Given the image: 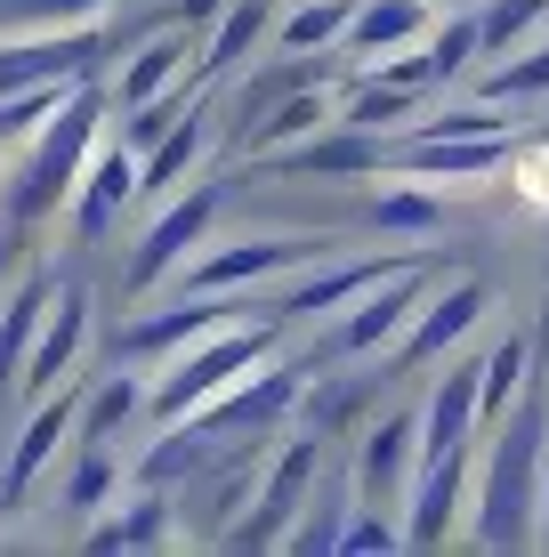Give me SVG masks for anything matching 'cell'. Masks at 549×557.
Wrapping results in <instances>:
<instances>
[{
    "instance_id": "obj_1",
    "label": "cell",
    "mask_w": 549,
    "mask_h": 557,
    "mask_svg": "<svg viewBox=\"0 0 549 557\" xmlns=\"http://www.w3.org/2000/svg\"><path fill=\"white\" fill-rule=\"evenodd\" d=\"M98 146H105V89L82 73V82L65 89V106H57L49 122L25 138V153H16V170H9V186H0L9 226H49L57 210H73V195H82L89 153H98Z\"/></svg>"
},
{
    "instance_id": "obj_2",
    "label": "cell",
    "mask_w": 549,
    "mask_h": 557,
    "mask_svg": "<svg viewBox=\"0 0 549 557\" xmlns=\"http://www.w3.org/2000/svg\"><path fill=\"white\" fill-rule=\"evenodd\" d=\"M541 469H549V420L525 388V405L501 420L494 453H485V485H477V542L485 549H525L541 542Z\"/></svg>"
},
{
    "instance_id": "obj_3",
    "label": "cell",
    "mask_w": 549,
    "mask_h": 557,
    "mask_svg": "<svg viewBox=\"0 0 549 557\" xmlns=\"http://www.w3.org/2000/svg\"><path fill=\"white\" fill-rule=\"evenodd\" d=\"M259 356H267V332H259V323H235V315H226L219 332L186 339V348L162 363V380L146 388V412H154L162 429H178V420H195L202 405H211V396L235 388V380L251 372Z\"/></svg>"
},
{
    "instance_id": "obj_4",
    "label": "cell",
    "mask_w": 549,
    "mask_h": 557,
    "mask_svg": "<svg viewBox=\"0 0 549 557\" xmlns=\"http://www.w3.org/2000/svg\"><path fill=\"white\" fill-rule=\"evenodd\" d=\"M428 292H437V267L428 259H404L396 275H380L364 299H348V315L332 323V339H324V356H396V339L421 323V307Z\"/></svg>"
},
{
    "instance_id": "obj_5",
    "label": "cell",
    "mask_w": 549,
    "mask_h": 557,
    "mask_svg": "<svg viewBox=\"0 0 549 557\" xmlns=\"http://www.w3.org/2000/svg\"><path fill=\"white\" fill-rule=\"evenodd\" d=\"M315 469H324V436L308 429V436H291V445H283L267 469H259L251 517H242L226 542H235V549H283V542H291V517L315 502Z\"/></svg>"
},
{
    "instance_id": "obj_6",
    "label": "cell",
    "mask_w": 549,
    "mask_h": 557,
    "mask_svg": "<svg viewBox=\"0 0 549 557\" xmlns=\"http://www.w3.org/2000/svg\"><path fill=\"white\" fill-rule=\"evenodd\" d=\"M315 259H324V235H242V243H219V251L186 259L178 292L186 299H226V292H242V283L291 275V267H315Z\"/></svg>"
},
{
    "instance_id": "obj_7",
    "label": "cell",
    "mask_w": 549,
    "mask_h": 557,
    "mask_svg": "<svg viewBox=\"0 0 549 557\" xmlns=\"http://www.w3.org/2000/svg\"><path fill=\"white\" fill-rule=\"evenodd\" d=\"M421 412H380L364 436H355V502L364 509H404L412 502V476H421Z\"/></svg>"
},
{
    "instance_id": "obj_8",
    "label": "cell",
    "mask_w": 549,
    "mask_h": 557,
    "mask_svg": "<svg viewBox=\"0 0 549 557\" xmlns=\"http://www.w3.org/2000/svg\"><path fill=\"white\" fill-rule=\"evenodd\" d=\"M82 405H89V388L82 380H65V388H49V396H33V420L16 429V453H9V476H0V502H33V485L49 476V460L82 436Z\"/></svg>"
},
{
    "instance_id": "obj_9",
    "label": "cell",
    "mask_w": 549,
    "mask_h": 557,
    "mask_svg": "<svg viewBox=\"0 0 549 557\" xmlns=\"http://www.w3.org/2000/svg\"><path fill=\"white\" fill-rule=\"evenodd\" d=\"M211 219H219V186H178L170 195V210L154 226H146V243L129 251V292H154V283H170L186 259H195V243L211 235Z\"/></svg>"
},
{
    "instance_id": "obj_10",
    "label": "cell",
    "mask_w": 549,
    "mask_h": 557,
    "mask_svg": "<svg viewBox=\"0 0 549 557\" xmlns=\"http://www.w3.org/2000/svg\"><path fill=\"white\" fill-rule=\"evenodd\" d=\"M283 412H299V372H291V363H267V372H242L226 396H211V405L195 412V429L219 436V445H235L242 429L259 436V429H275Z\"/></svg>"
},
{
    "instance_id": "obj_11",
    "label": "cell",
    "mask_w": 549,
    "mask_h": 557,
    "mask_svg": "<svg viewBox=\"0 0 549 557\" xmlns=\"http://www.w3.org/2000/svg\"><path fill=\"white\" fill-rule=\"evenodd\" d=\"M146 195V153L129 146V138H113L89 153V178H82V195H73V235L82 243H105L113 235V219H122L129 202Z\"/></svg>"
},
{
    "instance_id": "obj_12",
    "label": "cell",
    "mask_w": 549,
    "mask_h": 557,
    "mask_svg": "<svg viewBox=\"0 0 549 557\" xmlns=\"http://www.w3.org/2000/svg\"><path fill=\"white\" fill-rule=\"evenodd\" d=\"M380 162H388L380 129H355L348 113H339L332 129H315V138L267 153V170H283V178H324V186H339V178H372Z\"/></svg>"
},
{
    "instance_id": "obj_13",
    "label": "cell",
    "mask_w": 549,
    "mask_h": 557,
    "mask_svg": "<svg viewBox=\"0 0 549 557\" xmlns=\"http://www.w3.org/2000/svg\"><path fill=\"white\" fill-rule=\"evenodd\" d=\"M98 57H105L98 25H65V33L9 41L0 49V98H9V89H33V82H82V73H98Z\"/></svg>"
},
{
    "instance_id": "obj_14",
    "label": "cell",
    "mask_w": 549,
    "mask_h": 557,
    "mask_svg": "<svg viewBox=\"0 0 549 557\" xmlns=\"http://www.w3.org/2000/svg\"><path fill=\"white\" fill-rule=\"evenodd\" d=\"M461 485H469V445H437L421 453V476H412V517H404V549H437L452 542V517H461Z\"/></svg>"
},
{
    "instance_id": "obj_15",
    "label": "cell",
    "mask_w": 549,
    "mask_h": 557,
    "mask_svg": "<svg viewBox=\"0 0 549 557\" xmlns=\"http://www.w3.org/2000/svg\"><path fill=\"white\" fill-rule=\"evenodd\" d=\"M428 33H437V0H355L348 16V41H339V57H355V65H380V57H404L421 49Z\"/></svg>"
},
{
    "instance_id": "obj_16",
    "label": "cell",
    "mask_w": 549,
    "mask_h": 557,
    "mask_svg": "<svg viewBox=\"0 0 549 557\" xmlns=\"http://www.w3.org/2000/svg\"><path fill=\"white\" fill-rule=\"evenodd\" d=\"M82 348H89V292H82V283H65V292L49 299V315H41V339H33V356H25L16 396H49L57 380L82 363Z\"/></svg>"
},
{
    "instance_id": "obj_17",
    "label": "cell",
    "mask_w": 549,
    "mask_h": 557,
    "mask_svg": "<svg viewBox=\"0 0 549 557\" xmlns=\"http://www.w3.org/2000/svg\"><path fill=\"white\" fill-rule=\"evenodd\" d=\"M485 307H494V292H485L477 275H461V283H445V292H428L421 323H412V332L396 339V363H404V372H412V363H437V356L452 348V339H461L469 323L485 315Z\"/></svg>"
},
{
    "instance_id": "obj_18",
    "label": "cell",
    "mask_w": 549,
    "mask_h": 557,
    "mask_svg": "<svg viewBox=\"0 0 549 557\" xmlns=\"http://www.w3.org/2000/svg\"><path fill=\"white\" fill-rule=\"evenodd\" d=\"M186 65H202V49L186 41V33H154V41H138L122 57V73H113V106H154V98H170V89L186 82Z\"/></svg>"
},
{
    "instance_id": "obj_19",
    "label": "cell",
    "mask_w": 549,
    "mask_h": 557,
    "mask_svg": "<svg viewBox=\"0 0 549 557\" xmlns=\"http://www.w3.org/2000/svg\"><path fill=\"white\" fill-rule=\"evenodd\" d=\"M477 420H485V356L477 363H445V380L428 388V405H421L428 453H437V445H469Z\"/></svg>"
},
{
    "instance_id": "obj_20",
    "label": "cell",
    "mask_w": 549,
    "mask_h": 557,
    "mask_svg": "<svg viewBox=\"0 0 549 557\" xmlns=\"http://www.w3.org/2000/svg\"><path fill=\"white\" fill-rule=\"evenodd\" d=\"M509 153H517V129H501V138H404L396 170L404 178H485Z\"/></svg>"
},
{
    "instance_id": "obj_21",
    "label": "cell",
    "mask_w": 549,
    "mask_h": 557,
    "mask_svg": "<svg viewBox=\"0 0 549 557\" xmlns=\"http://www.w3.org/2000/svg\"><path fill=\"white\" fill-rule=\"evenodd\" d=\"M404 259H348V267H324V275H308L299 292L275 299V323H315V315H339L348 299H364L380 275H396Z\"/></svg>"
},
{
    "instance_id": "obj_22",
    "label": "cell",
    "mask_w": 549,
    "mask_h": 557,
    "mask_svg": "<svg viewBox=\"0 0 549 557\" xmlns=\"http://www.w3.org/2000/svg\"><path fill=\"white\" fill-rule=\"evenodd\" d=\"M170 542H178V502H170L154 476H146V485L129 493L98 533H89V549H170Z\"/></svg>"
},
{
    "instance_id": "obj_23",
    "label": "cell",
    "mask_w": 549,
    "mask_h": 557,
    "mask_svg": "<svg viewBox=\"0 0 549 557\" xmlns=\"http://www.w3.org/2000/svg\"><path fill=\"white\" fill-rule=\"evenodd\" d=\"M332 122H339V98H332L324 82H299L291 98H275V113H267V122H259V129H251L242 146H251L259 162H267V153L299 146V138H315V129H332Z\"/></svg>"
},
{
    "instance_id": "obj_24",
    "label": "cell",
    "mask_w": 549,
    "mask_h": 557,
    "mask_svg": "<svg viewBox=\"0 0 549 557\" xmlns=\"http://www.w3.org/2000/svg\"><path fill=\"white\" fill-rule=\"evenodd\" d=\"M259 41H275V0H226L219 25H211V41H202V65L195 73H202V82H219V73H235Z\"/></svg>"
},
{
    "instance_id": "obj_25",
    "label": "cell",
    "mask_w": 549,
    "mask_h": 557,
    "mask_svg": "<svg viewBox=\"0 0 549 557\" xmlns=\"http://www.w3.org/2000/svg\"><path fill=\"white\" fill-rule=\"evenodd\" d=\"M41 315H49V275H25L9 299H0V396H16L25 380V356L41 339Z\"/></svg>"
},
{
    "instance_id": "obj_26",
    "label": "cell",
    "mask_w": 549,
    "mask_h": 557,
    "mask_svg": "<svg viewBox=\"0 0 549 557\" xmlns=\"http://www.w3.org/2000/svg\"><path fill=\"white\" fill-rule=\"evenodd\" d=\"M226 315H235L226 299H186V307H170V315H146V323H129V332H122V356H178L186 339L219 332Z\"/></svg>"
},
{
    "instance_id": "obj_27",
    "label": "cell",
    "mask_w": 549,
    "mask_h": 557,
    "mask_svg": "<svg viewBox=\"0 0 549 557\" xmlns=\"http://www.w3.org/2000/svg\"><path fill=\"white\" fill-rule=\"evenodd\" d=\"M57 502H65L73 517L122 502V453L98 445V436H73V469H65V485H57Z\"/></svg>"
},
{
    "instance_id": "obj_28",
    "label": "cell",
    "mask_w": 549,
    "mask_h": 557,
    "mask_svg": "<svg viewBox=\"0 0 549 557\" xmlns=\"http://www.w3.org/2000/svg\"><path fill=\"white\" fill-rule=\"evenodd\" d=\"M202 146H211V122H202V113H186L170 138H154V146H146V195H178V186L195 178Z\"/></svg>"
},
{
    "instance_id": "obj_29",
    "label": "cell",
    "mask_w": 549,
    "mask_h": 557,
    "mask_svg": "<svg viewBox=\"0 0 549 557\" xmlns=\"http://www.w3.org/2000/svg\"><path fill=\"white\" fill-rule=\"evenodd\" d=\"M525 380H534V339L525 332H509L485 348V420H509L525 405Z\"/></svg>"
},
{
    "instance_id": "obj_30",
    "label": "cell",
    "mask_w": 549,
    "mask_h": 557,
    "mask_svg": "<svg viewBox=\"0 0 549 557\" xmlns=\"http://www.w3.org/2000/svg\"><path fill=\"white\" fill-rule=\"evenodd\" d=\"M348 0H308V9H291V16H275V49L283 57H315V49H339L348 41Z\"/></svg>"
},
{
    "instance_id": "obj_31",
    "label": "cell",
    "mask_w": 549,
    "mask_h": 557,
    "mask_svg": "<svg viewBox=\"0 0 549 557\" xmlns=\"http://www.w3.org/2000/svg\"><path fill=\"white\" fill-rule=\"evenodd\" d=\"M138 412H146V388H138V372H113V380H98V388H89V405H82V436L113 445V436H122Z\"/></svg>"
},
{
    "instance_id": "obj_32",
    "label": "cell",
    "mask_w": 549,
    "mask_h": 557,
    "mask_svg": "<svg viewBox=\"0 0 549 557\" xmlns=\"http://www.w3.org/2000/svg\"><path fill=\"white\" fill-rule=\"evenodd\" d=\"M477 25H485V57H509V49H525L534 25H549V0H485Z\"/></svg>"
},
{
    "instance_id": "obj_33",
    "label": "cell",
    "mask_w": 549,
    "mask_h": 557,
    "mask_svg": "<svg viewBox=\"0 0 549 557\" xmlns=\"http://www.w3.org/2000/svg\"><path fill=\"white\" fill-rule=\"evenodd\" d=\"M485 98H494V106H534V98H549V41H525V57H509L494 82H485Z\"/></svg>"
},
{
    "instance_id": "obj_34",
    "label": "cell",
    "mask_w": 549,
    "mask_h": 557,
    "mask_svg": "<svg viewBox=\"0 0 549 557\" xmlns=\"http://www.w3.org/2000/svg\"><path fill=\"white\" fill-rule=\"evenodd\" d=\"M65 89H73V82H33V89H9V98H0V146L33 138V129H41L49 113L65 106Z\"/></svg>"
},
{
    "instance_id": "obj_35",
    "label": "cell",
    "mask_w": 549,
    "mask_h": 557,
    "mask_svg": "<svg viewBox=\"0 0 549 557\" xmlns=\"http://www.w3.org/2000/svg\"><path fill=\"white\" fill-rule=\"evenodd\" d=\"M517 122V113H509ZM501 106L494 98H477V106H452V113H428V122H412V138H501Z\"/></svg>"
},
{
    "instance_id": "obj_36",
    "label": "cell",
    "mask_w": 549,
    "mask_h": 557,
    "mask_svg": "<svg viewBox=\"0 0 549 557\" xmlns=\"http://www.w3.org/2000/svg\"><path fill=\"white\" fill-rule=\"evenodd\" d=\"M412 98H421V89H404V82H364L348 98V122L355 129H396V122H412Z\"/></svg>"
},
{
    "instance_id": "obj_37",
    "label": "cell",
    "mask_w": 549,
    "mask_h": 557,
    "mask_svg": "<svg viewBox=\"0 0 549 557\" xmlns=\"http://www.w3.org/2000/svg\"><path fill=\"white\" fill-rule=\"evenodd\" d=\"M437 219H445V210L428 202V195H412V186H396V195H380V210H372V226H380V235H428Z\"/></svg>"
},
{
    "instance_id": "obj_38",
    "label": "cell",
    "mask_w": 549,
    "mask_h": 557,
    "mask_svg": "<svg viewBox=\"0 0 549 557\" xmlns=\"http://www.w3.org/2000/svg\"><path fill=\"white\" fill-rule=\"evenodd\" d=\"M16 16H25L33 33H65V25H98L105 0H9Z\"/></svg>"
},
{
    "instance_id": "obj_39",
    "label": "cell",
    "mask_w": 549,
    "mask_h": 557,
    "mask_svg": "<svg viewBox=\"0 0 549 557\" xmlns=\"http://www.w3.org/2000/svg\"><path fill=\"white\" fill-rule=\"evenodd\" d=\"M186 113H195V106H186V98H178V89H170V98H154V106H129V122H122V138H129V146H138V153H146V146H154V138H170V129H178V122H186Z\"/></svg>"
},
{
    "instance_id": "obj_40",
    "label": "cell",
    "mask_w": 549,
    "mask_h": 557,
    "mask_svg": "<svg viewBox=\"0 0 549 557\" xmlns=\"http://www.w3.org/2000/svg\"><path fill=\"white\" fill-rule=\"evenodd\" d=\"M364 396H372V380H332L324 396H308V429H315V436H332L339 420H348L355 405H364Z\"/></svg>"
},
{
    "instance_id": "obj_41",
    "label": "cell",
    "mask_w": 549,
    "mask_h": 557,
    "mask_svg": "<svg viewBox=\"0 0 549 557\" xmlns=\"http://www.w3.org/2000/svg\"><path fill=\"white\" fill-rule=\"evenodd\" d=\"M339 533H348V502H324V509H308V525H291L283 549H339Z\"/></svg>"
},
{
    "instance_id": "obj_42",
    "label": "cell",
    "mask_w": 549,
    "mask_h": 557,
    "mask_svg": "<svg viewBox=\"0 0 549 557\" xmlns=\"http://www.w3.org/2000/svg\"><path fill=\"white\" fill-rule=\"evenodd\" d=\"M396 542H404V533L388 525V509H364L348 533H339V549H396Z\"/></svg>"
},
{
    "instance_id": "obj_43",
    "label": "cell",
    "mask_w": 549,
    "mask_h": 557,
    "mask_svg": "<svg viewBox=\"0 0 549 557\" xmlns=\"http://www.w3.org/2000/svg\"><path fill=\"white\" fill-rule=\"evenodd\" d=\"M541 542H549V469H541Z\"/></svg>"
},
{
    "instance_id": "obj_44",
    "label": "cell",
    "mask_w": 549,
    "mask_h": 557,
    "mask_svg": "<svg viewBox=\"0 0 549 557\" xmlns=\"http://www.w3.org/2000/svg\"><path fill=\"white\" fill-rule=\"evenodd\" d=\"M437 9H485V0H437Z\"/></svg>"
}]
</instances>
